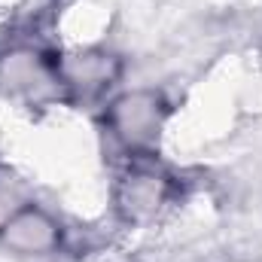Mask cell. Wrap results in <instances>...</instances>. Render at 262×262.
Instances as JSON below:
<instances>
[{
	"label": "cell",
	"instance_id": "cell-4",
	"mask_svg": "<svg viewBox=\"0 0 262 262\" xmlns=\"http://www.w3.org/2000/svg\"><path fill=\"white\" fill-rule=\"evenodd\" d=\"M168 198V183L156 171H131L119 189V207L131 223H146Z\"/></svg>",
	"mask_w": 262,
	"mask_h": 262
},
{
	"label": "cell",
	"instance_id": "cell-3",
	"mask_svg": "<svg viewBox=\"0 0 262 262\" xmlns=\"http://www.w3.org/2000/svg\"><path fill=\"white\" fill-rule=\"evenodd\" d=\"M116 58L98 49H82V52H70L61 58V64H55V79H61L64 85L76 92H101L116 79Z\"/></svg>",
	"mask_w": 262,
	"mask_h": 262
},
{
	"label": "cell",
	"instance_id": "cell-2",
	"mask_svg": "<svg viewBox=\"0 0 262 262\" xmlns=\"http://www.w3.org/2000/svg\"><path fill=\"white\" fill-rule=\"evenodd\" d=\"M61 223L40 204H18L0 220V247L18 259H46L61 247Z\"/></svg>",
	"mask_w": 262,
	"mask_h": 262
},
{
	"label": "cell",
	"instance_id": "cell-1",
	"mask_svg": "<svg viewBox=\"0 0 262 262\" xmlns=\"http://www.w3.org/2000/svg\"><path fill=\"white\" fill-rule=\"evenodd\" d=\"M165 98L156 89H131L110 101L107 125L128 152H146L165 128Z\"/></svg>",
	"mask_w": 262,
	"mask_h": 262
}]
</instances>
